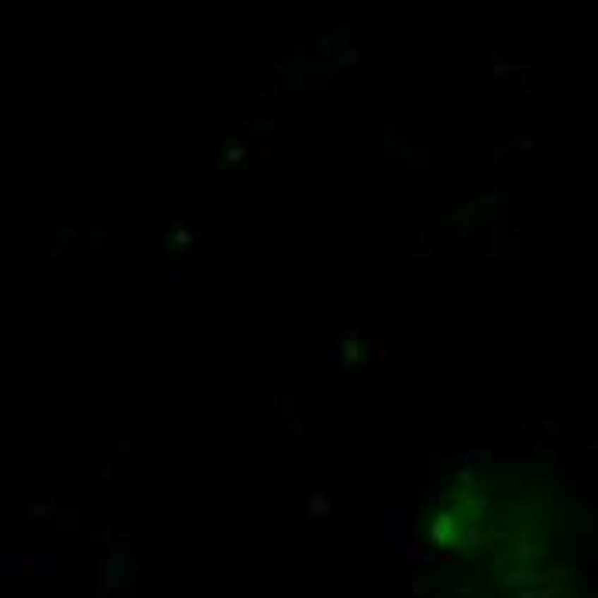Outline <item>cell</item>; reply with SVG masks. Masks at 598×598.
Masks as SVG:
<instances>
[{
	"instance_id": "9c48e42d",
	"label": "cell",
	"mask_w": 598,
	"mask_h": 598,
	"mask_svg": "<svg viewBox=\"0 0 598 598\" xmlns=\"http://www.w3.org/2000/svg\"><path fill=\"white\" fill-rule=\"evenodd\" d=\"M399 557H402V561H409V564H426V561H437V554H430L426 546H419V544H402V546H399Z\"/></svg>"
},
{
	"instance_id": "e0dca14e",
	"label": "cell",
	"mask_w": 598,
	"mask_h": 598,
	"mask_svg": "<svg viewBox=\"0 0 598 598\" xmlns=\"http://www.w3.org/2000/svg\"><path fill=\"white\" fill-rule=\"evenodd\" d=\"M172 231H176V241H179V244H189V231H186V220H172Z\"/></svg>"
},
{
	"instance_id": "6da1fadb",
	"label": "cell",
	"mask_w": 598,
	"mask_h": 598,
	"mask_svg": "<svg viewBox=\"0 0 598 598\" xmlns=\"http://www.w3.org/2000/svg\"><path fill=\"white\" fill-rule=\"evenodd\" d=\"M0 571H4V578H14V581H52L55 564L49 557H14V561L4 557Z\"/></svg>"
},
{
	"instance_id": "d6986e66",
	"label": "cell",
	"mask_w": 598,
	"mask_h": 598,
	"mask_svg": "<svg viewBox=\"0 0 598 598\" xmlns=\"http://www.w3.org/2000/svg\"><path fill=\"white\" fill-rule=\"evenodd\" d=\"M458 482H461V485H471V482H474V471H471V468H465V471H461V474H458Z\"/></svg>"
},
{
	"instance_id": "8992f818",
	"label": "cell",
	"mask_w": 598,
	"mask_h": 598,
	"mask_svg": "<svg viewBox=\"0 0 598 598\" xmlns=\"http://www.w3.org/2000/svg\"><path fill=\"white\" fill-rule=\"evenodd\" d=\"M110 561H134V533H117L107 550Z\"/></svg>"
},
{
	"instance_id": "44dd1931",
	"label": "cell",
	"mask_w": 598,
	"mask_h": 598,
	"mask_svg": "<svg viewBox=\"0 0 598 598\" xmlns=\"http://www.w3.org/2000/svg\"><path fill=\"white\" fill-rule=\"evenodd\" d=\"M458 241H461V248H471V244H468V241H471L468 231H458Z\"/></svg>"
},
{
	"instance_id": "7402d4cb",
	"label": "cell",
	"mask_w": 598,
	"mask_h": 598,
	"mask_svg": "<svg viewBox=\"0 0 598 598\" xmlns=\"http://www.w3.org/2000/svg\"><path fill=\"white\" fill-rule=\"evenodd\" d=\"M152 598H165V592H162V588H158V592H155V595H152Z\"/></svg>"
},
{
	"instance_id": "ffe728a7",
	"label": "cell",
	"mask_w": 598,
	"mask_h": 598,
	"mask_svg": "<svg viewBox=\"0 0 598 598\" xmlns=\"http://www.w3.org/2000/svg\"><path fill=\"white\" fill-rule=\"evenodd\" d=\"M489 561H492V568H498V564H502V554H498V550H489Z\"/></svg>"
},
{
	"instance_id": "2e32d148",
	"label": "cell",
	"mask_w": 598,
	"mask_h": 598,
	"mask_svg": "<svg viewBox=\"0 0 598 598\" xmlns=\"http://www.w3.org/2000/svg\"><path fill=\"white\" fill-rule=\"evenodd\" d=\"M426 592H430V581H426V578L417 571V574H413V598H423Z\"/></svg>"
},
{
	"instance_id": "ac0fdd59",
	"label": "cell",
	"mask_w": 598,
	"mask_h": 598,
	"mask_svg": "<svg viewBox=\"0 0 598 598\" xmlns=\"http://www.w3.org/2000/svg\"><path fill=\"white\" fill-rule=\"evenodd\" d=\"M83 598H110V592H104V588L97 585V588H83Z\"/></svg>"
},
{
	"instance_id": "7a4b0ae2",
	"label": "cell",
	"mask_w": 598,
	"mask_h": 598,
	"mask_svg": "<svg viewBox=\"0 0 598 598\" xmlns=\"http://www.w3.org/2000/svg\"><path fill=\"white\" fill-rule=\"evenodd\" d=\"M55 516H59V498H55L52 489H35L28 492V526L35 530L38 522L52 526Z\"/></svg>"
},
{
	"instance_id": "277c9868",
	"label": "cell",
	"mask_w": 598,
	"mask_h": 598,
	"mask_svg": "<svg viewBox=\"0 0 598 598\" xmlns=\"http://www.w3.org/2000/svg\"><path fill=\"white\" fill-rule=\"evenodd\" d=\"M306 485L313 489V492L306 495V520L310 522L327 520V516L334 513V498H330V492H327L323 482H316V478H306Z\"/></svg>"
},
{
	"instance_id": "5b68a950",
	"label": "cell",
	"mask_w": 598,
	"mask_h": 598,
	"mask_svg": "<svg viewBox=\"0 0 598 598\" xmlns=\"http://www.w3.org/2000/svg\"><path fill=\"white\" fill-rule=\"evenodd\" d=\"M110 471H114V461L104 454L100 461H93L90 468L83 471V485H90V489H93V485H97V489H107V485H110Z\"/></svg>"
},
{
	"instance_id": "30bf717a",
	"label": "cell",
	"mask_w": 598,
	"mask_h": 598,
	"mask_svg": "<svg viewBox=\"0 0 598 598\" xmlns=\"http://www.w3.org/2000/svg\"><path fill=\"white\" fill-rule=\"evenodd\" d=\"M114 537H117V533H114V530H110L107 522H100V526H97V530L90 533V544L97 546L100 554H107V550H110V544H114Z\"/></svg>"
},
{
	"instance_id": "52a82bcc",
	"label": "cell",
	"mask_w": 598,
	"mask_h": 598,
	"mask_svg": "<svg viewBox=\"0 0 598 598\" xmlns=\"http://www.w3.org/2000/svg\"><path fill=\"white\" fill-rule=\"evenodd\" d=\"M79 506H69V509H62L59 506V516H55V522L49 526V530H55V533H66V530H83V522H79Z\"/></svg>"
},
{
	"instance_id": "3957f363",
	"label": "cell",
	"mask_w": 598,
	"mask_h": 598,
	"mask_svg": "<svg viewBox=\"0 0 598 598\" xmlns=\"http://www.w3.org/2000/svg\"><path fill=\"white\" fill-rule=\"evenodd\" d=\"M107 458L114 461V468H121V465H134V468H138L148 454L134 443V437H131L128 426H121V430H117V437H114V443L107 447Z\"/></svg>"
},
{
	"instance_id": "ba28073f",
	"label": "cell",
	"mask_w": 598,
	"mask_h": 598,
	"mask_svg": "<svg viewBox=\"0 0 598 598\" xmlns=\"http://www.w3.org/2000/svg\"><path fill=\"white\" fill-rule=\"evenodd\" d=\"M450 530H454V516L443 509V513H437V520L430 522V540H433V544H447V540H450Z\"/></svg>"
},
{
	"instance_id": "7c38bea8",
	"label": "cell",
	"mask_w": 598,
	"mask_h": 598,
	"mask_svg": "<svg viewBox=\"0 0 598 598\" xmlns=\"http://www.w3.org/2000/svg\"><path fill=\"white\" fill-rule=\"evenodd\" d=\"M458 546H485V537H482V526H478V522H471L468 530L461 533V540H458Z\"/></svg>"
},
{
	"instance_id": "5bb4252c",
	"label": "cell",
	"mask_w": 598,
	"mask_h": 598,
	"mask_svg": "<svg viewBox=\"0 0 598 598\" xmlns=\"http://www.w3.org/2000/svg\"><path fill=\"white\" fill-rule=\"evenodd\" d=\"M437 231H426V234H419V248L417 251H413V255H417V258H423V255H430V251H433V241H437Z\"/></svg>"
},
{
	"instance_id": "4fadbf2b",
	"label": "cell",
	"mask_w": 598,
	"mask_h": 598,
	"mask_svg": "<svg viewBox=\"0 0 598 598\" xmlns=\"http://www.w3.org/2000/svg\"><path fill=\"white\" fill-rule=\"evenodd\" d=\"M375 361H378L375 382H382V378H385V364H389V344H385V340H378V344H375Z\"/></svg>"
},
{
	"instance_id": "8fae6325",
	"label": "cell",
	"mask_w": 598,
	"mask_h": 598,
	"mask_svg": "<svg viewBox=\"0 0 598 598\" xmlns=\"http://www.w3.org/2000/svg\"><path fill=\"white\" fill-rule=\"evenodd\" d=\"M282 433H286V437L296 443V447L303 443V413H299V409H292L289 423H282Z\"/></svg>"
},
{
	"instance_id": "9a60e30c",
	"label": "cell",
	"mask_w": 598,
	"mask_h": 598,
	"mask_svg": "<svg viewBox=\"0 0 598 598\" xmlns=\"http://www.w3.org/2000/svg\"><path fill=\"white\" fill-rule=\"evenodd\" d=\"M441 598H478V588L468 585V588H450V592H443Z\"/></svg>"
}]
</instances>
